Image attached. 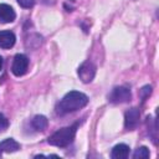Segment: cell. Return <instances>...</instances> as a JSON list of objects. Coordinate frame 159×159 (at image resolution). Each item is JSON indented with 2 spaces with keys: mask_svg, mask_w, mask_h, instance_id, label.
I'll list each match as a JSON object with an SVG mask.
<instances>
[{
  "mask_svg": "<svg viewBox=\"0 0 159 159\" xmlns=\"http://www.w3.org/2000/svg\"><path fill=\"white\" fill-rule=\"evenodd\" d=\"M150 93H152V87H150V86H144V87L140 89V94H142V98H143V99H145Z\"/></svg>",
  "mask_w": 159,
  "mask_h": 159,
  "instance_id": "cell-15",
  "label": "cell"
},
{
  "mask_svg": "<svg viewBox=\"0 0 159 159\" xmlns=\"http://www.w3.org/2000/svg\"><path fill=\"white\" fill-rule=\"evenodd\" d=\"M88 103V97L78 91H71L56 104V113L58 116H65L72 112H76Z\"/></svg>",
  "mask_w": 159,
  "mask_h": 159,
  "instance_id": "cell-1",
  "label": "cell"
},
{
  "mask_svg": "<svg viewBox=\"0 0 159 159\" xmlns=\"http://www.w3.org/2000/svg\"><path fill=\"white\" fill-rule=\"evenodd\" d=\"M1 154H2V152H1V150H0V157H1Z\"/></svg>",
  "mask_w": 159,
  "mask_h": 159,
  "instance_id": "cell-17",
  "label": "cell"
},
{
  "mask_svg": "<svg viewBox=\"0 0 159 159\" xmlns=\"http://www.w3.org/2000/svg\"><path fill=\"white\" fill-rule=\"evenodd\" d=\"M16 17L14 9L7 4H0V21L4 24L12 22Z\"/></svg>",
  "mask_w": 159,
  "mask_h": 159,
  "instance_id": "cell-7",
  "label": "cell"
},
{
  "mask_svg": "<svg viewBox=\"0 0 159 159\" xmlns=\"http://www.w3.org/2000/svg\"><path fill=\"white\" fill-rule=\"evenodd\" d=\"M7 127H9V120H7V118H6L2 113H0V132H4Z\"/></svg>",
  "mask_w": 159,
  "mask_h": 159,
  "instance_id": "cell-14",
  "label": "cell"
},
{
  "mask_svg": "<svg viewBox=\"0 0 159 159\" xmlns=\"http://www.w3.org/2000/svg\"><path fill=\"white\" fill-rule=\"evenodd\" d=\"M15 41H16V37L12 31H9V30L0 31V47L1 48L12 47L15 45Z\"/></svg>",
  "mask_w": 159,
  "mask_h": 159,
  "instance_id": "cell-8",
  "label": "cell"
},
{
  "mask_svg": "<svg viewBox=\"0 0 159 159\" xmlns=\"http://www.w3.org/2000/svg\"><path fill=\"white\" fill-rule=\"evenodd\" d=\"M129 155V147L127 144H117L113 147L111 157L113 159H125Z\"/></svg>",
  "mask_w": 159,
  "mask_h": 159,
  "instance_id": "cell-9",
  "label": "cell"
},
{
  "mask_svg": "<svg viewBox=\"0 0 159 159\" xmlns=\"http://www.w3.org/2000/svg\"><path fill=\"white\" fill-rule=\"evenodd\" d=\"M20 149V144L12 139V138H7V139H4L1 143H0V150L1 152H5V153H12V152H16Z\"/></svg>",
  "mask_w": 159,
  "mask_h": 159,
  "instance_id": "cell-10",
  "label": "cell"
},
{
  "mask_svg": "<svg viewBox=\"0 0 159 159\" xmlns=\"http://www.w3.org/2000/svg\"><path fill=\"white\" fill-rule=\"evenodd\" d=\"M140 118V112L138 108H130L129 111L125 112L124 114V127L127 129H133L138 125Z\"/></svg>",
  "mask_w": 159,
  "mask_h": 159,
  "instance_id": "cell-6",
  "label": "cell"
},
{
  "mask_svg": "<svg viewBox=\"0 0 159 159\" xmlns=\"http://www.w3.org/2000/svg\"><path fill=\"white\" fill-rule=\"evenodd\" d=\"M27 67H29V58L25 55H22V53L15 55L14 61H12V65H11V72L15 76L20 77V76H22V75L26 73Z\"/></svg>",
  "mask_w": 159,
  "mask_h": 159,
  "instance_id": "cell-4",
  "label": "cell"
},
{
  "mask_svg": "<svg viewBox=\"0 0 159 159\" xmlns=\"http://www.w3.org/2000/svg\"><path fill=\"white\" fill-rule=\"evenodd\" d=\"M1 68H2V57L0 56V71H1Z\"/></svg>",
  "mask_w": 159,
  "mask_h": 159,
  "instance_id": "cell-16",
  "label": "cell"
},
{
  "mask_svg": "<svg viewBox=\"0 0 159 159\" xmlns=\"http://www.w3.org/2000/svg\"><path fill=\"white\" fill-rule=\"evenodd\" d=\"M78 77L82 82L88 83L94 78L96 75V66L91 62V61H84L80 67H78Z\"/></svg>",
  "mask_w": 159,
  "mask_h": 159,
  "instance_id": "cell-5",
  "label": "cell"
},
{
  "mask_svg": "<svg viewBox=\"0 0 159 159\" xmlns=\"http://www.w3.org/2000/svg\"><path fill=\"white\" fill-rule=\"evenodd\" d=\"M16 1L20 6H22L25 9H30L35 5V0H16Z\"/></svg>",
  "mask_w": 159,
  "mask_h": 159,
  "instance_id": "cell-13",
  "label": "cell"
},
{
  "mask_svg": "<svg viewBox=\"0 0 159 159\" xmlns=\"http://www.w3.org/2000/svg\"><path fill=\"white\" fill-rule=\"evenodd\" d=\"M77 127H78V124L76 123L73 125L65 127V128L56 130L53 134H51L48 137V139H47L48 144L55 145V147H60V148H65V147L70 145L76 137Z\"/></svg>",
  "mask_w": 159,
  "mask_h": 159,
  "instance_id": "cell-2",
  "label": "cell"
},
{
  "mask_svg": "<svg viewBox=\"0 0 159 159\" xmlns=\"http://www.w3.org/2000/svg\"><path fill=\"white\" fill-rule=\"evenodd\" d=\"M47 124H48V120L45 116H35L31 120V125L34 127L35 130H45L47 128Z\"/></svg>",
  "mask_w": 159,
  "mask_h": 159,
  "instance_id": "cell-11",
  "label": "cell"
},
{
  "mask_svg": "<svg viewBox=\"0 0 159 159\" xmlns=\"http://www.w3.org/2000/svg\"><path fill=\"white\" fill-rule=\"evenodd\" d=\"M130 99H132V93H130L129 87H127V86L114 87L108 96V101L114 104L125 103V102H129Z\"/></svg>",
  "mask_w": 159,
  "mask_h": 159,
  "instance_id": "cell-3",
  "label": "cell"
},
{
  "mask_svg": "<svg viewBox=\"0 0 159 159\" xmlns=\"http://www.w3.org/2000/svg\"><path fill=\"white\" fill-rule=\"evenodd\" d=\"M149 155H150V153L147 147H139L133 153L134 159H147V158H149Z\"/></svg>",
  "mask_w": 159,
  "mask_h": 159,
  "instance_id": "cell-12",
  "label": "cell"
}]
</instances>
